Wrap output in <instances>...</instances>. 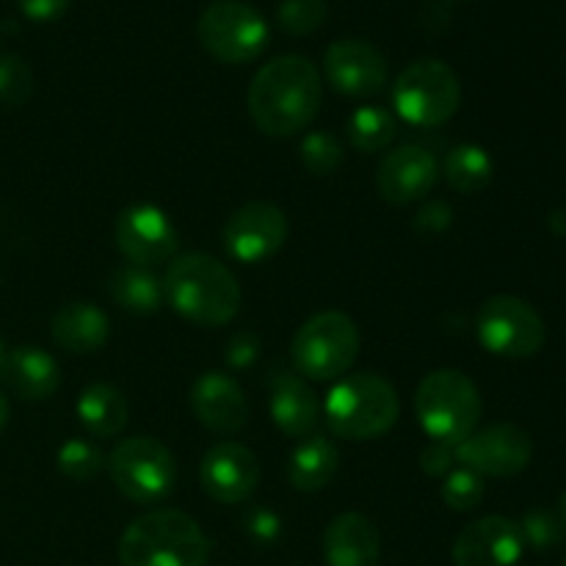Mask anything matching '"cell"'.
<instances>
[{
	"instance_id": "cell-1",
	"label": "cell",
	"mask_w": 566,
	"mask_h": 566,
	"mask_svg": "<svg viewBox=\"0 0 566 566\" xmlns=\"http://www.w3.org/2000/svg\"><path fill=\"white\" fill-rule=\"evenodd\" d=\"M249 114L260 133L271 138L298 136L313 125L324 103L318 66L304 55H276L249 83Z\"/></svg>"
},
{
	"instance_id": "cell-2",
	"label": "cell",
	"mask_w": 566,
	"mask_h": 566,
	"mask_svg": "<svg viewBox=\"0 0 566 566\" xmlns=\"http://www.w3.org/2000/svg\"><path fill=\"white\" fill-rule=\"evenodd\" d=\"M160 282L171 310L197 326H227L241 310L243 296L235 274L213 254H180Z\"/></svg>"
},
{
	"instance_id": "cell-3",
	"label": "cell",
	"mask_w": 566,
	"mask_h": 566,
	"mask_svg": "<svg viewBox=\"0 0 566 566\" xmlns=\"http://www.w3.org/2000/svg\"><path fill=\"white\" fill-rule=\"evenodd\" d=\"M210 542L202 525L177 509H155L125 528L119 539L122 566H205Z\"/></svg>"
},
{
	"instance_id": "cell-4",
	"label": "cell",
	"mask_w": 566,
	"mask_h": 566,
	"mask_svg": "<svg viewBox=\"0 0 566 566\" xmlns=\"http://www.w3.org/2000/svg\"><path fill=\"white\" fill-rule=\"evenodd\" d=\"M321 407L332 434L352 442L379 440L401 415L396 387L379 374H346L332 385Z\"/></svg>"
},
{
	"instance_id": "cell-5",
	"label": "cell",
	"mask_w": 566,
	"mask_h": 566,
	"mask_svg": "<svg viewBox=\"0 0 566 566\" xmlns=\"http://www.w3.org/2000/svg\"><path fill=\"white\" fill-rule=\"evenodd\" d=\"M481 392L468 374L453 368L431 370L415 392V415L431 442L457 448L481 423Z\"/></svg>"
},
{
	"instance_id": "cell-6",
	"label": "cell",
	"mask_w": 566,
	"mask_h": 566,
	"mask_svg": "<svg viewBox=\"0 0 566 566\" xmlns=\"http://www.w3.org/2000/svg\"><path fill=\"white\" fill-rule=\"evenodd\" d=\"M359 354V329L340 310H324L304 321L293 335L291 357L307 381H337Z\"/></svg>"
},
{
	"instance_id": "cell-7",
	"label": "cell",
	"mask_w": 566,
	"mask_h": 566,
	"mask_svg": "<svg viewBox=\"0 0 566 566\" xmlns=\"http://www.w3.org/2000/svg\"><path fill=\"white\" fill-rule=\"evenodd\" d=\"M462 103V81L451 64L440 59H420L403 66L392 83V108L412 127H440Z\"/></svg>"
},
{
	"instance_id": "cell-8",
	"label": "cell",
	"mask_w": 566,
	"mask_h": 566,
	"mask_svg": "<svg viewBox=\"0 0 566 566\" xmlns=\"http://www.w3.org/2000/svg\"><path fill=\"white\" fill-rule=\"evenodd\" d=\"M108 473L119 495L138 506H155L175 492L177 464L158 437H127L111 451Z\"/></svg>"
},
{
	"instance_id": "cell-9",
	"label": "cell",
	"mask_w": 566,
	"mask_h": 566,
	"mask_svg": "<svg viewBox=\"0 0 566 566\" xmlns=\"http://www.w3.org/2000/svg\"><path fill=\"white\" fill-rule=\"evenodd\" d=\"M197 36L221 64H249L269 48V22L243 0H216L199 14Z\"/></svg>"
},
{
	"instance_id": "cell-10",
	"label": "cell",
	"mask_w": 566,
	"mask_h": 566,
	"mask_svg": "<svg viewBox=\"0 0 566 566\" xmlns=\"http://www.w3.org/2000/svg\"><path fill=\"white\" fill-rule=\"evenodd\" d=\"M475 337L492 357L528 359L545 346V321L520 296H492L475 315Z\"/></svg>"
},
{
	"instance_id": "cell-11",
	"label": "cell",
	"mask_w": 566,
	"mask_h": 566,
	"mask_svg": "<svg viewBox=\"0 0 566 566\" xmlns=\"http://www.w3.org/2000/svg\"><path fill=\"white\" fill-rule=\"evenodd\" d=\"M534 459V440L525 429L514 423H492L475 429L473 434L457 446V462L473 473L509 479L523 473Z\"/></svg>"
},
{
	"instance_id": "cell-12",
	"label": "cell",
	"mask_w": 566,
	"mask_h": 566,
	"mask_svg": "<svg viewBox=\"0 0 566 566\" xmlns=\"http://www.w3.org/2000/svg\"><path fill=\"white\" fill-rule=\"evenodd\" d=\"M227 254L243 265H260L274 258L287 241V216L276 205L254 199L227 219L221 232Z\"/></svg>"
},
{
	"instance_id": "cell-13",
	"label": "cell",
	"mask_w": 566,
	"mask_h": 566,
	"mask_svg": "<svg viewBox=\"0 0 566 566\" xmlns=\"http://www.w3.org/2000/svg\"><path fill=\"white\" fill-rule=\"evenodd\" d=\"M116 247L122 258L133 265H153L166 263L177 252V230L169 216L158 205H130L119 213L114 227Z\"/></svg>"
},
{
	"instance_id": "cell-14",
	"label": "cell",
	"mask_w": 566,
	"mask_h": 566,
	"mask_svg": "<svg viewBox=\"0 0 566 566\" xmlns=\"http://www.w3.org/2000/svg\"><path fill=\"white\" fill-rule=\"evenodd\" d=\"M324 75L337 94L374 97L387 86V59L365 39H337L324 53Z\"/></svg>"
},
{
	"instance_id": "cell-15",
	"label": "cell",
	"mask_w": 566,
	"mask_h": 566,
	"mask_svg": "<svg viewBox=\"0 0 566 566\" xmlns=\"http://www.w3.org/2000/svg\"><path fill=\"white\" fill-rule=\"evenodd\" d=\"M199 481L216 503L224 506L247 503L260 484V462L241 442H216L202 457Z\"/></svg>"
},
{
	"instance_id": "cell-16",
	"label": "cell",
	"mask_w": 566,
	"mask_h": 566,
	"mask_svg": "<svg viewBox=\"0 0 566 566\" xmlns=\"http://www.w3.org/2000/svg\"><path fill=\"white\" fill-rule=\"evenodd\" d=\"M523 553L520 525L501 514H490L459 531L451 558L457 566H517Z\"/></svg>"
},
{
	"instance_id": "cell-17",
	"label": "cell",
	"mask_w": 566,
	"mask_h": 566,
	"mask_svg": "<svg viewBox=\"0 0 566 566\" xmlns=\"http://www.w3.org/2000/svg\"><path fill=\"white\" fill-rule=\"evenodd\" d=\"M440 180V164L434 155L420 144H403L376 169V188L381 199L390 205H415L431 193V188Z\"/></svg>"
},
{
	"instance_id": "cell-18",
	"label": "cell",
	"mask_w": 566,
	"mask_h": 566,
	"mask_svg": "<svg viewBox=\"0 0 566 566\" xmlns=\"http://www.w3.org/2000/svg\"><path fill=\"white\" fill-rule=\"evenodd\" d=\"M191 412L213 434L232 437L249 423L247 392L224 370H205L191 385Z\"/></svg>"
},
{
	"instance_id": "cell-19",
	"label": "cell",
	"mask_w": 566,
	"mask_h": 566,
	"mask_svg": "<svg viewBox=\"0 0 566 566\" xmlns=\"http://www.w3.org/2000/svg\"><path fill=\"white\" fill-rule=\"evenodd\" d=\"M271 420L282 434L293 437V440H304V437L315 434L321 423V398L307 379L291 370H280L271 381V398H269Z\"/></svg>"
},
{
	"instance_id": "cell-20",
	"label": "cell",
	"mask_w": 566,
	"mask_h": 566,
	"mask_svg": "<svg viewBox=\"0 0 566 566\" xmlns=\"http://www.w3.org/2000/svg\"><path fill=\"white\" fill-rule=\"evenodd\" d=\"M381 556L379 528L359 512H343L324 531L326 566H376Z\"/></svg>"
},
{
	"instance_id": "cell-21",
	"label": "cell",
	"mask_w": 566,
	"mask_h": 566,
	"mask_svg": "<svg viewBox=\"0 0 566 566\" xmlns=\"http://www.w3.org/2000/svg\"><path fill=\"white\" fill-rule=\"evenodd\" d=\"M0 376L20 401H44L61 385L59 363L39 346H17L6 352Z\"/></svg>"
},
{
	"instance_id": "cell-22",
	"label": "cell",
	"mask_w": 566,
	"mask_h": 566,
	"mask_svg": "<svg viewBox=\"0 0 566 566\" xmlns=\"http://www.w3.org/2000/svg\"><path fill=\"white\" fill-rule=\"evenodd\" d=\"M108 315L94 302H72L50 321V335L59 348L70 354H94L108 343Z\"/></svg>"
},
{
	"instance_id": "cell-23",
	"label": "cell",
	"mask_w": 566,
	"mask_h": 566,
	"mask_svg": "<svg viewBox=\"0 0 566 566\" xmlns=\"http://www.w3.org/2000/svg\"><path fill=\"white\" fill-rule=\"evenodd\" d=\"M337 468H340V451L335 442L326 440L324 434H310L298 440L287 459V481L296 492L313 495L335 481Z\"/></svg>"
},
{
	"instance_id": "cell-24",
	"label": "cell",
	"mask_w": 566,
	"mask_h": 566,
	"mask_svg": "<svg viewBox=\"0 0 566 566\" xmlns=\"http://www.w3.org/2000/svg\"><path fill=\"white\" fill-rule=\"evenodd\" d=\"M75 415L88 434L97 437V440H111V437H119L127 426L130 407L114 385L94 381V385L83 387L81 396H77Z\"/></svg>"
},
{
	"instance_id": "cell-25",
	"label": "cell",
	"mask_w": 566,
	"mask_h": 566,
	"mask_svg": "<svg viewBox=\"0 0 566 566\" xmlns=\"http://www.w3.org/2000/svg\"><path fill=\"white\" fill-rule=\"evenodd\" d=\"M108 293L116 307L130 315H155L164 307V282L153 269L125 263L111 271Z\"/></svg>"
},
{
	"instance_id": "cell-26",
	"label": "cell",
	"mask_w": 566,
	"mask_h": 566,
	"mask_svg": "<svg viewBox=\"0 0 566 566\" xmlns=\"http://www.w3.org/2000/svg\"><path fill=\"white\" fill-rule=\"evenodd\" d=\"M446 180L453 191L459 193H481L495 177V164H492L490 153L479 144H459L448 153L446 158Z\"/></svg>"
},
{
	"instance_id": "cell-27",
	"label": "cell",
	"mask_w": 566,
	"mask_h": 566,
	"mask_svg": "<svg viewBox=\"0 0 566 566\" xmlns=\"http://www.w3.org/2000/svg\"><path fill=\"white\" fill-rule=\"evenodd\" d=\"M346 133H348V144H352L357 153H381L392 144L398 133V122L396 114L381 105H359L346 122Z\"/></svg>"
},
{
	"instance_id": "cell-28",
	"label": "cell",
	"mask_w": 566,
	"mask_h": 566,
	"mask_svg": "<svg viewBox=\"0 0 566 566\" xmlns=\"http://www.w3.org/2000/svg\"><path fill=\"white\" fill-rule=\"evenodd\" d=\"M55 462H59L61 473L72 481H94L108 468V457L103 453V448L83 437H70L55 453Z\"/></svg>"
},
{
	"instance_id": "cell-29",
	"label": "cell",
	"mask_w": 566,
	"mask_h": 566,
	"mask_svg": "<svg viewBox=\"0 0 566 566\" xmlns=\"http://www.w3.org/2000/svg\"><path fill=\"white\" fill-rule=\"evenodd\" d=\"M484 479L470 468H462V464L451 470L440 484V497L451 512H473L484 501Z\"/></svg>"
},
{
	"instance_id": "cell-30",
	"label": "cell",
	"mask_w": 566,
	"mask_h": 566,
	"mask_svg": "<svg viewBox=\"0 0 566 566\" xmlns=\"http://www.w3.org/2000/svg\"><path fill=\"white\" fill-rule=\"evenodd\" d=\"M298 155H302V164L310 175L315 177H329L340 169L343 164V147L332 133L313 130L302 138V147H298Z\"/></svg>"
},
{
	"instance_id": "cell-31",
	"label": "cell",
	"mask_w": 566,
	"mask_h": 566,
	"mask_svg": "<svg viewBox=\"0 0 566 566\" xmlns=\"http://www.w3.org/2000/svg\"><path fill=\"white\" fill-rule=\"evenodd\" d=\"M520 534H523L525 547L536 553H547L553 547H558L564 542L566 531L558 520V512H551V509H531L525 512V517L520 520Z\"/></svg>"
},
{
	"instance_id": "cell-32",
	"label": "cell",
	"mask_w": 566,
	"mask_h": 566,
	"mask_svg": "<svg viewBox=\"0 0 566 566\" xmlns=\"http://www.w3.org/2000/svg\"><path fill=\"white\" fill-rule=\"evenodd\" d=\"M329 17V0H282L276 22L293 36L315 33Z\"/></svg>"
},
{
	"instance_id": "cell-33",
	"label": "cell",
	"mask_w": 566,
	"mask_h": 566,
	"mask_svg": "<svg viewBox=\"0 0 566 566\" xmlns=\"http://www.w3.org/2000/svg\"><path fill=\"white\" fill-rule=\"evenodd\" d=\"M33 94V70L22 55L0 59V105L22 108Z\"/></svg>"
},
{
	"instance_id": "cell-34",
	"label": "cell",
	"mask_w": 566,
	"mask_h": 566,
	"mask_svg": "<svg viewBox=\"0 0 566 566\" xmlns=\"http://www.w3.org/2000/svg\"><path fill=\"white\" fill-rule=\"evenodd\" d=\"M243 531L258 545H274L282 536V520L269 506H252L243 514Z\"/></svg>"
},
{
	"instance_id": "cell-35",
	"label": "cell",
	"mask_w": 566,
	"mask_h": 566,
	"mask_svg": "<svg viewBox=\"0 0 566 566\" xmlns=\"http://www.w3.org/2000/svg\"><path fill=\"white\" fill-rule=\"evenodd\" d=\"M457 464V448L446 442H429L420 453V470L431 479H446Z\"/></svg>"
},
{
	"instance_id": "cell-36",
	"label": "cell",
	"mask_w": 566,
	"mask_h": 566,
	"mask_svg": "<svg viewBox=\"0 0 566 566\" xmlns=\"http://www.w3.org/2000/svg\"><path fill=\"white\" fill-rule=\"evenodd\" d=\"M260 357V337L252 332H241V335H232V340L227 343L224 359L232 370L252 368L254 359Z\"/></svg>"
},
{
	"instance_id": "cell-37",
	"label": "cell",
	"mask_w": 566,
	"mask_h": 566,
	"mask_svg": "<svg viewBox=\"0 0 566 566\" xmlns=\"http://www.w3.org/2000/svg\"><path fill=\"white\" fill-rule=\"evenodd\" d=\"M72 0H17L22 14L33 22H53L70 9Z\"/></svg>"
},
{
	"instance_id": "cell-38",
	"label": "cell",
	"mask_w": 566,
	"mask_h": 566,
	"mask_svg": "<svg viewBox=\"0 0 566 566\" xmlns=\"http://www.w3.org/2000/svg\"><path fill=\"white\" fill-rule=\"evenodd\" d=\"M451 219L453 213L446 202H429L418 213V221H415V224H418L423 232H442L448 224H451Z\"/></svg>"
},
{
	"instance_id": "cell-39",
	"label": "cell",
	"mask_w": 566,
	"mask_h": 566,
	"mask_svg": "<svg viewBox=\"0 0 566 566\" xmlns=\"http://www.w3.org/2000/svg\"><path fill=\"white\" fill-rule=\"evenodd\" d=\"M6 423H9V401H6V396L0 392V431L6 429Z\"/></svg>"
},
{
	"instance_id": "cell-40",
	"label": "cell",
	"mask_w": 566,
	"mask_h": 566,
	"mask_svg": "<svg viewBox=\"0 0 566 566\" xmlns=\"http://www.w3.org/2000/svg\"><path fill=\"white\" fill-rule=\"evenodd\" d=\"M558 520H562V525L566 531V492L562 495V501H558Z\"/></svg>"
},
{
	"instance_id": "cell-41",
	"label": "cell",
	"mask_w": 566,
	"mask_h": 566,
	"mask_svg": "<svg viewBox=\"0 0 566 566\" xmlns=\"http://www.w3.org/2000/svg\"><path fill=\"white\" fill-rule=\"evenodd\" d=\"M6 352H9V348H6V343L0 340V368H3V359H6Z\"/></svg>"
},
{
	"instance_id": "cell-42",
	"label": "cell",
	"mask_w": 566,
	"mask_h": 566,
	"mask_svg": "<svg viewBox=\"0 0 566 566\" xmlns=\"http://www.w3.org/2000/svg\"><path fill=\"white\" fill-rule=\"evenodd\" d=\"M562 566H566V558H564V564H562Z\"/></svg>"
}]
</instances>
